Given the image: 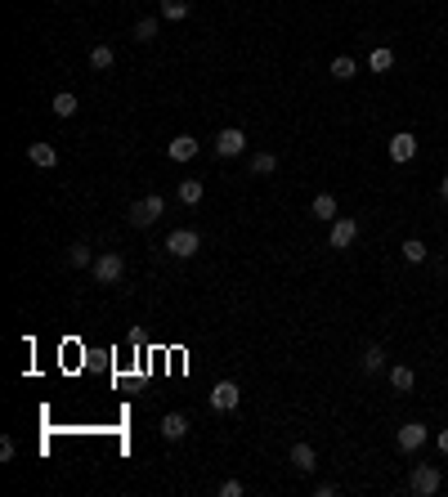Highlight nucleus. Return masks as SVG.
Here are the masks:
<instances>
[{"label":"nucleus","mask_w":448,"mask_h":497,"mask_svg":"<svg viewBox=\"0 0 448 497\" xmlns=\"http://www.w3.org/2000/svg\"><path fill=\"white\" fill-rule=\"evenodd\" d=\"M90 273H95V282L99 287H113V282H121V273H126V260L117 251H104L95 264H90Z\"/></svg>","instance_id":"nucleus-1"},{"label":"nucleus","mask_w":448,"mask_h":497,"mask_svg":"<svg viewBox=\"0 0 448 497\" xmlns=\"http://www.w3.org/2000/svg\"><path fill=\"white\" fill-rule=\"evenodd\" d=\"M166 211V202L157 193H148V197H139V202H134L130 207V224L134 229H148V224H157V216H162Z\"/></svg>","instance_id":"nucleus-2"},{"label":"nucleus","mask_w":448,"mask_h":497,"mask_svg":"<svg viewBox=\"0 0 448 497\" xmlns=\"http://www.w3.org/2000/svg\"><path fill=\"white\" fill-rule=\"evenodd\" d=\"M198 246H202L198 229H175V233L166 238V251H171L175 260H189V255H198Z\"/></svg>","instance_id":"nucleus-3"},{"label":"nucleus","mask_w":448,"mask_h":497,"mask_svg":"<svg viewBox=\"0 0 448 497\" xmlns=\"http://www.w3.org/2000/svg\"><path fill=\"white\" fill-rule=\"evenodd\" d=\"M238 404H242L238 381H215L211 385V408H215V413H233Z\"/></svg>","instance_id":"nucleus-4"},{"label":"nucleus","mask_w":448,"mask_h":497,"mask_svg":"<svg viewBox=\"0 0 448 497\" xmlns=\"http://www.w3.org/2000/svg\"><path fill=\"white\" fill-rule=\"evenodd\" d=\"M408 488L417 497H430V493H439V470L435 466H412V475H408Z\"/></svg>","instance_id":"nucleus-5"},{"label":"nucleus","mask_w":448,"mask_h":497,"mask_svg":"<svg viewBox=\"0 0 448 497\" xmlns=\"http://www.w3.org/2000/svg\"><path fill=\"white\" fill-rule=\"evenodd\" d=\"M354 238H359V220H350V216H336V220H332V238H327V242H332L336 251H345V246H350Z\"/></svg>","instance_id":"nucleus-6"},{"label":"nucleus","mask_w":448,"mask_h":497,"mask_svg":"<svg viewBox=\"0 0 448 497\" xmlns=\"http://www.w3.org/2000/svg\"><path fill=\"white\" fill-rule=\"evenodd\" d=\"M242 148H247V135H242L238 126H229V130L215 135V152H220V157H238Z\"/></svg>","instance_id":"nucleus-7"},{"label":"nucleus","mask_w":448,"mask_h":497,"mask_svg":"<svg viewBox=\"0 0 448 497\" xmlns=\"http://www.w3.org/2000/svg\"><path fill=\"white\" fill-rule=\"evenodd\" d=\"M394 443H399L403 452H417L421 443H426V426H421V421H403L399 435H394Z\"/></svg>","instance_id":"nucleus-8"},{"label":"nucleus","mask_w":448,"mask_h":497,"mask_svg":"<svg viewBox=\"0 0 448 497\" xmlns=\"http://www.w3.org/2000/svg\"><path fill=\"white\" fill-rule=\"evenodd\" d=\"M417 157V135H408V130H399L390 139V161H412Z\"/></svg>","instance_id":"nucleus-9"},{"label":"nucleus","mask_w":448,"mask_h":497,"mask_svg":"<svg viewBox=\"0 0 448 497\" xmlns=\"http://www.w3.org/2000/svg\"><path fill=\"white\" fill-rule=\"evenodd\" d=\"M184 435H189V417H184V413H166L162 417V439L166 443H180Z\"/></svg>","instance_id":"nucleus-10"},{"label":"nucleus","mask_w":448,"mask_h":497,"mask_svg":"<svg viewBox=\"0 0 448 497\" xmlns=\"http://www.w3.org/2000/svg\"><path fill=\"white\" fill-rule=\"evenodd\" d=\"M27 161L40 166V170H49V166H58V148L54 143H27Z\"/></svg>","instance_id":"nucleus-11"},{"label":"nucleus","mask_w":448,"mask_h":497,"mask_svg":"<svg viewBox=\"0 0 448 497\" xmlns=\"http://www.w3.org/2000/svg\"><path fill=\"white\" fill-rule=\"evenodd\" d=\"M198 148H202V143L193 139V135H175L166 152H171V161H193V157H198Z\"/></svg>","instance_id":"nucleus-12"},{"label":"nucleus","mask_w":448,"mask_h":497,"mask_svg":"<svg viewBox=\"0 0 448 497\" xmlns=\"http://www.w3.org/2000/svg\"><path fill=\"white\" fill-rule=\"evenodd\" d=\"M292 466L300 470V475H309V470L318 466V452H314V443H296V448H292Z\"/></svg>","instance_id":"nucleus-13"},{"label":"nucleus","mask_w":448,"mask_h":497,"mask_svg":"<svg viewBox=\"0 0 448 497\" xmlns=\"http://www.w3.org/2000/svg\"><path fill=\"white\" fill-rule=\"evenodd\" d=\"M49 108H54V117H63V122H67V117H77V94H72V90H58L54 99H49Z\"/></svg>","instance_id":"nucleus-14"},{"label":"nucleus","mask_w":448,"mask_h":497,"mask_svg":"<svg viewBox=\"0 0 448 497\" xmlns=\"http://www.w3.org/2000/svg\"><path fill=\"white\" fill-rule=\"evenodd\" d=\"M67 264H72V269H86V264H95V251H90L86 242H72L67 246Z\"/></svg>","instance_id":"nucleus-15"},{"label":"nucleus","mask_w":448,"mask_h":497,"mask_svg":"<svg viewBox=\"0 0 448 497\" xmlns=\"http://www.w3.org/2000/svg\"><path fill=\"white\" fill-rule=\"evenodd\" d=\"M363 372H372V376L386 372V349H381V345H368V349H363Z\"/></svg>","instance_id":"nucleus-16"},{"label":"nucleus","mask_w":448,"mask_h":497,"mask_svg":"<svg viewBox=\"0 0 448 497\" xmlns=\"http://www.w3.org/2000/svg\"><path fill=\"white\" fill-rule=\"evenodd\" d=\"M113 63H117L113 45H95V49H90V67H95V72H108Z\"/></svg>","instance_id":"nucleus-17"},{"label":"nucleus","mask_w":448,"mask_h":497,"mask_svg":"<svg viewBox=\"0 0 448 497\" xmlns=\"http://www.w3.org/2000/svg\"><path fill=\"white\" fill-rule=\"evenodd\" d=\"M309 211H314V220H336V197L332 193H318Z\"/></svg>","instance_id":"nucleus-18"},{"label":"nucleus","mask_w":448,"mask_h":497,"mask_svg":"<svg viewBox=\"0 0 448 497\" xmlns=\"http://www.w3.org/2000/svg\"><path fill=\"white\" fill-rule=\"evenodd\" d=\"M202 193H207V188H202V179H184V184H180V202H184V207H198Z\"/></svg>","instance_id":"nucleus-19"},{"label":"nucleus","mask_w":448,"mask_h":497,"mask_svg":"<svg viewBox=\"0 0 448 497\" xmlns=\"http://www.w3.org/2000/svg\"><path fill=\"white\" fill-rule=\"evenodd\" d=\"M390 385H394L399 394H408L412 385H417V376H412V367H390Z\"/></svg>","instance_id":"nucleus-20"},{"label":"nucleus","mask_w":448,"mask_h":497,"mask_svg":"<svg viewBox=\"0 0 448 497\" xmlns=\"http://www.w3.org/2000/svg\"><path fill=\"white\" fill-rule=\"evenodd\" d=\"M162 19H166V23L189 19V0H162Z\"/></svg>","instance_id":"nucleus-21"},{"label":"nucleus","mask_w":448,"mask_h":497,"mask_svg":"<svg viewBox=\"0 0 448 497\" xmlns=\"http://www.w3.org/2000/svg\"><path fill=\"white\" fill-rule=\"evenodd\" d=\"M368 63H372V72H390V67H394V54H390L386 45H377V49H372V58H368Z\"/></svg>","instance_id":"nucleus-22"},{"label":"nucleus","mask_w":448,"mask_h":497,"mask_svg":"<svg viewBox=\"0 0 448 497\" xmlns=\"http://www.w3.org/2000/svg\"><path fill=\"white\" fill-rule=\"evenodd\" d=\"M251 170H256V175H274L278 157H274V152H256V157H251Z\"/></svg>","instance_id":"nucleus-23"},{"label":"nucleus","mask_w":448,"mask_h":497,"mask_svg":"<svg viewBox=\"0 0 448 497\" xmlns=\"http://www.w3.org/2000/svg\"><path fill=\"white\" fill-rule=\"evenodd\" d=\"M399 251H403V260H408V264H421V260H426V246H421V238H408Z\"/></svg>","instance_id":"nucleus-24"},{"label":"nucleus","mask_w":448,"mask_h":497,"mask_svg":"<svg viewBox=\"0 0 448 497\" xmlns=\"http://www.w3.org/2000/svg\"><path fill=\"white\" fill-rule=\"evenodd\" d=\"M359 72V67H354V58L350 54H341V58H332V76L336 81H350V76Z\"/></svg>","instance_id":"nucleus-25"},{"label":"nucleus","mask_w":448,"mask_h":497,"mask_svg":"<svg viewBox=\"0 0 448 497\" xmlns=\"http://www.w3.org/2000/svg\"><path fill=\"white\" fill-rule=\"evenodd\" d=\"M153 36H157V19H139L134 23V41H139V45H148Z\"/></svg>","instance_id":"nucleus-26"},{"label":"nucleus","mask_w":448,"mask_h":497,"mask_svg":"<svg viewBox=\"0 0 448 497\" xmlns=\"http://www.w3.org/2000/svg\"><path fill=\"white\" fill-rule=\"evenodd\" d=\"M220 497H242V479H224V484H220Z\"/></svg>","instance_id":"nucleus-27"},{"label":"nucleus","mask_w":448,"mask_h":497,"mask_svg":"<svg viewBox=\"0 0 448 497\" xmlns=\"http://www.w3.org/2000/svg\"><path fill=\"white\" fill-rule=\"evenodd\" d=\"M0 461H14V439H0Z\"/></svg>","instance_id":"nucleus-28"},{"label":"nucleus","mask_w":448,"mask_h":497,"mask_svg":"<svg viewBox=\"0 0 448 497\" xmlns=\"http://www.w3.org/2000/svg\"><path fill=\"white\" fill-rule=\"evenodd\" d=\"M435 443H439V452H448V430H439V439H435Z\"/></svg>","instance_id":"nucleus-29"},{"label":"nucleus","mask_w":448,"mask_h":497,"mask_svg":"<svg viewBox=\"0 0 448 497\" xmlns=\"http://www.w3.org/2000/svg\"><path fill=\"white\" fill-rule=\"evenodd\" d=\"M439 197H444V202H448V175L439 179Z\"/></svg>","instance_id":"nucleus-30"}]
</instances>
